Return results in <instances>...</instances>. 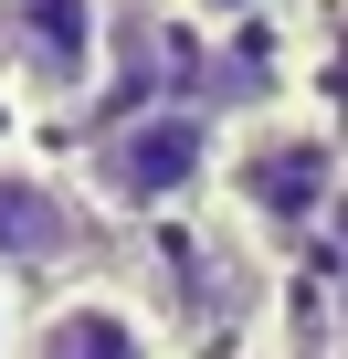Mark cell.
I'll return each mask as SVG.
<instances>
[{
  "instance_id": "1",
  "label": "cell",
  "mask_w": 348,
  "mask_h": 359,
  "mask_svg": "<svg viewBox=\"0 0 348 359\" xmlns=\"http://www.w3.org/2000/svg\"><path fill=\"white\" fill-rule=\"evenodd\" d=\"M211 169H222V127H211L201 106H137L127 127L95 137L85 191H95L106 212H169V201H190Z\"/></svg>"
},
{
  "instance_id": "2",
  "label": "cell",
  "mask_w": 348,
  "mask_h": 359,
  "mask_svg": "<svg viewBox=\"0 0 348 359\" xmlns=\"http://www.w3.org/2000/svg\"><path fill=\"white\" fill-rule=\"evenodd\" d=\"M222 180H232V201H243L253 233H306V222L337 201L348 158H337V137H327L316 116H253V127L222 148Z\"/></svg>"
},
{
  "instance_id": "3",
  "label": "cell",
  "mask_w": 348,
  "mask_h": 359,
  "mask_svg": "<svg viewBox=\"0 0 348 359\" xmlns=\"http://www.w3.org/2000/svg\"><path fill=\"white\" fill-rule=\"evenodd\" d=\"M22 359H158V317L137 296H116V285H74V296L43 306Z\"/></svg>"
},
{
  "instance_id": "4",
  "label": "cell",
  "mask_w": 348,
  "mask_h": 359,
  "mask_svg": "<svg viewBox=\"0 0 348 359\" xmlns=\"http://www.w3.org/2000/svg\"><path fill=\"white\" fill-rule=\"evenodd\" d=\"M64 254H74V191L0 158V264H64Z\"/></svg>"
},
{
  "instance_id": "5",
  "label": "cell",
  "mask_w": 348,
  "mask_h": 359,
  "mask_svg": "<svg viewBox=\"0 0 348 359\" xmlns=\"http://www.w3.org/2000/svg\"><path fill=\"white\" fill-rule=\"evenodd\" d=\"M95 53H106V11H95V0H22V64L53 95L95 85Z\"/></svg>"
},
{
  "instance_id": "6",
  "label": "cell",
  "mask_w": 348,
  "mask_h": 359,
  "mask_svg": "<svg viewBox=\"0 0 348 359\" xmlns=\"http://www.w3.org/2000/svg\"><path fill=\"white\" fill-rule=\"evenodd\" d=\"M201 22H243V11H264V0H190Z\"/></svg>"
},
{
  "instance_id": "7",
  "label": "cell",
  "mask_w": 348,
  "mask_h": 359,
  "mask_svg": "<svg viewBox=\"0 0 348 359\" xmlns=\"http://www.w3.org/2000/svg\"><path fill=\"white\" fill-rule=\"evenodd\" d=\"M0 359H11V317H0Z\"/></svg>"
}]
</instances>
